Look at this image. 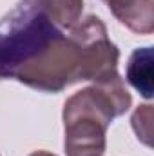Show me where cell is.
Wrapping results in <instances>:
<instances>
[{
	"label": "cell",
	"mask_w": 154,
	"mask_h": 156,
	"mask_svg": "<svg viewBox=\"0 0 154 156\" xmlns=\"http://www.w3.org/2000/svg\"><path fill=\"white\" fill-rule=\"evenodd\" d=\"M60 35L37 0H20L0 20V78H15Z\"/></svg>",
	"instance_id": "cell-1"
},
{
	"label": "cell",
	"mask_w": 154,
	"mask_h": 156,
	"mask_svg": "<svg viewBox=\"0 0 154 156\" xmlns=\"http://www.w3.org/2000/svg\"><path fill=\"white\" fill-rule=\"evenodd\" d=\"M118 116L109 94L91 85L69 96L64 104V149L67 156H103L107 129Z\"/></svg>",
	"instance_id": "cell-2"
},
{
	"label": "cell",
	"mask_w": 154,
	"mask_h": 156,
	"mask_svg": "<svg viewBox=\"0 0 154 156\" xmlns=\"http://www.w3.org/2000/svg\"><path fill=\"white\" fill-rule=\"evenodd\" d=\"M15 80L37 91L60 93L69 85L82 82L80 47L69 37L60 35L35 60L26 64L16 73Z\"/></svg>",
	"instance_id": "cell-3"
},
{
	"label": "cell",
	"mask_w": 154,
	"mask_h": 156,
	"mask_svg": "<svg viewBox=\"0 0 154 156\" xmlns=\"http://www.w3.org/2000/svg\"><path fill=\"white\" fill-rule=\"evenodd\" d=\"M69 38L80 47V75L82 82H100L118 73L120 51L107 37V27L100 16L89 15L82 18L73 29Z\"/></svg>",
	"instance_id": "cell-4"
},
{
	"label": "cell",
	"mask_w": 154,
	"mask_h": 156,
	"mask_svg": "<svg viewBox=\"0 0 154 156\" xmlns=\"http://www.w3.org/2000/svg\"><path fill=\"white\" fill-rule=\"evenodd\" d=\"M152 64V47H138L131 55V58L127 62V71H125L127 82L147 100L152 98L154 94Z\"/></svg>",
	"instance_id": "cell-5"
},
{
	"label": "cell",
	"mask_w": 154,
	"mask_h": 156,
	"mask_svg": "<svg viewBox=\"0 0 154 156\" xmlns=\"http://www.w3.org/2000/svg\"><path fill=\"white\" fill-rule=\"evenodd\" d=\"M45 16L62 31L73 29L82 20L83 0H37Z\"/></svg>",
	"instance_id": "cell-6"
},
{
	"label": "cell",
	"mask_w": 154,
	"mask_h": 156,
	"mask_svg": "<svg viewBox=\"0 0 154 156\" xmlns=\"http://www.w3.org/2000/svg\"><path fill=\"white\" fill-rule=\"evenodd\" d=\"M131 123L138 140L147 147H151L152 145V105L151 104L138 105V109L132 113Z\"/></svg>",
	"instance_id": "cell-7"
},
{
	"label": "cell",
	"mask_w": 154,
	"mask_h": 156,
	"mask_svg": "<svg viewBox=\"0 0 154 156\" xmlns=\"http://www.w3.org/2000/svg\"><path fill=\"white\" fill-rule=\"evenodd\" d=\"M107 5H109V9H111V13L114 15V18L118 20L125 11H129L132 5H136L140 0H103Z\"/></svg>",
	"instance_id": "cell-8"
},
{
	"label": "cell",
	"mask_w": 154,
	"mask_h": 156,
	"mask_svg": "<svg viewBox=\"0 0 154 156\" xmlns=\"http://www.w3.org/2000/svg\"><path fill=\"white\" fill-rule=\"evenodd\" d=\"M29 156H56V154H53L49 151H35V153H31Z\"/></svg>",
	"instance_id": "cell-9"
}]
</instances>
